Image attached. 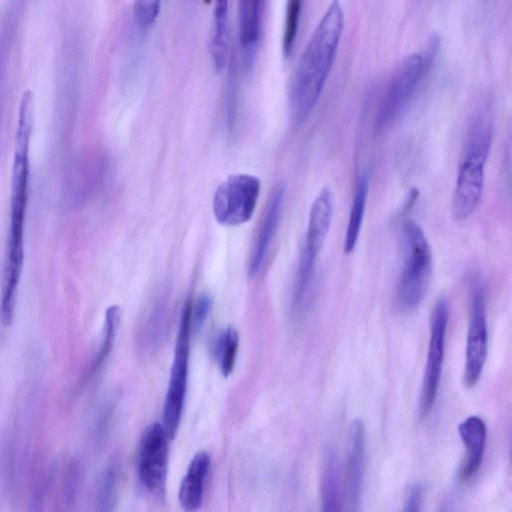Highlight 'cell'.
Segmentation results:
<instances>
[{"mask_svg":"<svg viewBox=\"0 0 512 512\" xmlns=\"http://www.w3.org/2000/svg\"><path fill=\"white\" fill-rule=\"evenodd\" d=\"M192 303L186 301L179 323L173 364L171 366L167 393L163 406V426L169 437L173 439L177 433L187 389L189 343L191 327Z\"/></svg>","mask_w":512,"mask_h":512,"instance_id":"8992f818","label":"cell"},{"mask_svg":"<svg viewBox=\"0 0 512 512\" xmlns=\"http://www.w3.org/2000/svg\"><path fill=\"white\" fill-rule=\"evenodd\" d=\"M238 346V332L233 327H227L217 338L215 354L224 376L230 375L234 369Z\"/></svg>","mask_w":512,"mask_h":512,"instance_id":"7402d4cb","label":"cell"},{"mask_svg":"<svg viewBox=\"0 0 512 512\" xmlns=\"http://www.w3.org/2000/svg\"><path fill=\"white\" fill-rule=\"evenodd\" d=\"M120 315L121 311L117 305H111L106 309L103 339L91 365L87 369L84 376L85 381H88L97 373L109 356L117 335Z\"/></svg>","mask_w":512,"mask_h":512,"instance_id":"ffe728a7","label":"cell"},{"mask_svg":"<svg viewBox=\"0 0 512 512\" xmlns=\"http://www.w3.org/2000/svg\"><path fill=\"white\" fill-rule=\"evenodd\" d=\"M494 136L491 103H481L469 123L462 148L451 214L455 221L467 220L477 209L484 191L485 165Z\"/></svg>","mask_w":512,"mask_h":512,"instance_id":"3957f363","label":"cell"},{"mask_svg":"<svg viewBox=\"0 0 512 512\" xmlns=\"http://www.w3.org/2000/svg\"><path fill=\"white\" fill-rule=\"evenodd\" d=\"M344 29V12L332 0L313 31L295 69L288 96L292 122L301 125L313 111L332 69Z\"/></svg>","mask_w":512,"mask_h":512,"instance_id":"7a4b0ae2","label":"cell"},{"mask_svg":"<svg viewBox=\"0 0 512 512\" xmlns=\"http://www.w3.org/2000/svg\"><path fill=\"white\" fill-rule=\"evenodd\" d=\"M448 319L449 302L442 296L436 301L430 317L428 351L419 401L421 417H426L432 411L436 401L442 374Z\"/></svg>","mask_w":512,"mask_h":512,"instance_id":"ba28073f","label":"cell"},{"mask_svg":"<svg viewBox=\"0 0 512 512\" xmlns=\"http://www.w3.org/2000/svg\"><path fill=\"white\" fill-rule=\"evenodd\" d=\"M263 0H239V37L242 50L254 55L260 36Z\"/></svg>","mask_w":512,"mask_h":512,"instance_id":"ac0fdd59","label":"cell"},{"mask_svg":"<svg viewBox=\"0 0 512 512\" xmlns=\"http://www.w3.org/2000/svg\"><path fill=\"white\" fill-rule=\"evenodd\" d=\"M284 200V187L278 185L267 203L263 221L256 236L249 259V275L255 276L261 269L270 244L276 233Z\"/></svg>","mask_w":512,"mask_h":512,"instance_id":"5bb4252c","label":"cell"},{"mask_svg":"<svg viewBox=\"0 0 512 512\" xmlns=\"http://www.w3.org/2000/svg\"><path fill=\"white\" fill-rule=\"evenodd\" d=\"M162 0H135L133 13L137 25L141 29H147L157 19Z\"/></svg>","mask_w":512,"mask_h":512,"instance_id":"cb8c5ba5","label":"cell"},{"mask_svg":"<svg viewBox=\"0 0 512 512\" xmlns=\"http://www.w3.org/2000/svg\"><path fill=\"white\" fill-rule=\"evenodd\" d=\"M228 0H215L210 54L216 71L225 68L228 59Z\"/></svg>","mask_w":512,"mask_h":512,"instance_id":"e0dca14e","label":"cell"},{"mask_svg":"<svg viewBox=\"0 0 512 512\" xmlns=\"http://www.w3.org/2000/svg\"><path fill=\"white\" fill-rule=\"evenodd\" d=\"M34 122V98L31 90L22 93L11 172L10 223L5 250L0 300V321L12 325L15 316L18 286L24 264L25 218L29 198V149Z\"/></svg>","mask_w":512,"mask_h":512,"instance_id":"6da1fadb","label":"cell"},{"mask_svg":"<svg viewBox=\"0 0 512 512\" xmlns=\"http://www.w3.org/2000/svg\"><path fill=\"white\" fill-rule=\"evenodd\" d=\"M459 436L465 446V458L461 464L458 479L465 483L473 478L481 467L487 429L485 422L478 416H469L458 426Z\"/></svg>","mask_w":512,"mask_h":512,"instance_id":"4fadbf2b","label":"cell"},{"mask_svg":"<svg viewBox=\"0 0 512 512\" xmlns=\"http://www.w3.org/2000/svg\"><path fill=\"white\" fill-rule=\"evenodd\" d=\"M334 214V194L329 186L315 197L309 212L304 246L299 268L315 270L318 255L327 239Z\"/></svg>","mask_w":512,"mask_h":512,"instance_id":"8fae6325","label":"cell"},{"mask_svg":"<svg viewBox=\"0 0 512 512\" xmlns=\"http://www.w3.org/2000/svg\"><path fill=\"white\" fill-rule=\"evenodd\" d=\"M424 487L421 483L411 484L406 491L403 511L417 512L421 510Z\"/></svg>","mask_w":512,"mask_h":512,"instance_id":"484cf974","label":"cell"},{"mask_svg":"<svg viewBox=\"0 0 512 512\" xmlns=\"http://www.w3.org/2000/svg\"><path fill=\"white\" fill-rule=\"evenodd\" d=\"M168 440L163 424L155 422L146 428L140 443L139 480L146 492L157 499L165 495Z\"/></svg>","mask_w":512,"mask_h":512,"instance_id":"30bf717a","label":"cell"},{"mask_svg":"<svg viewBox=\"0 0 512 512\" xmlns=\"http://www.w3.org/2000/svg\"><path fill=\"white\" fill-rule=\"evenodd\" d=\"M433 61L422 52L408 55L399 64L375 119L377 133L386 131L403 116Z\"/></svg>","mask_w":512,"mask_h":512,"instance_id":"5b68a950","label":"cell"},{"mask_svg":"<svg viewBox=\"0 0 512 512\" xmlns=\"http://www.w3.org/2000/svg\"><path fill=\"white\" fill-rule=\"evenodd\" d=\"M320 489L322 510H341L342 495L340 467L333 449L327 450L324 456Z\"/></svg>","mask_w":512,"mask_h":512,"instance_id":"2e32d148","label":"cell"},{"mask_svg":"<svg viewBox=\"0 0 512 512\" xmlns=\"http://www.w3.org/2000/svg\"><path fill=\"white\" fill-rule=\"evenodd\" d=\"M402 267L396 288L395 303L399 310H415L424 299L432 278L433 254L429 241L418 222L406 220L400 230Z\"/></svg>","mask_w":512,"mask_h":512,"instance_id":"277c9868","label":"cell"},{"mask_svg":"<svg viewBox=\"0 0 512 512\" xmlns=\"http://www.w3.org/2000/svg\"><path fill=\"white\" fill-rule=\"evenodd\" d=\"M261 184L250 174H233L216 188L212 201L216 221L225 226H238L252 217Z\"/></svg>","mask_w":512,"mask_h":512,"instance_id":"52a82bcc","label":"cell"},{"mask_svg":"<svg viewBox=\"0 0 512 512\" xmlns=\"http://www.w3.org/2000/svg\"><path fill=\"white\" fill-rule=\"evenodd\" d=\"M119 470L115 464L109 465L102 473L94 493V506L98 511L113 510L118 495Z\"/></svg>","mask_w":512,"mask_h":512,"instance_id":"44dd1931","label":"cell"},{"mask_svg":"<svg viewBox=\"0 0 512 512\" xmlns=\"http://www.w3.org/2000/svg\"><path fill=\"white\" fill-rule=\"evenodd\" d=\"M210 463V456L205 451L198 452L191 460L179 488V501L184 510L196 511L201 507Z\"/></svg>","mask_w":512,"mask_h":512,"instance_id":"9a60e30c","label":"cell"},{"mask_svg":"<svg viewBox=\"0 0 512 512\" xmlns=\"http://www.w3.org/2000/svg\"><path fill=\"white\" fill-rule=\"evenodd\" d=\"M303 0H286L285 21L282 36V49L285 57H289L293 51Z\"/></svg>","mask_w":512,"mask_h":512,"instance_id":"603a6c76","label":"cell"},{"mask_svg":"<svg viewBox=\"0 0 512 512\" xmlns=\"http://www.w3.org/2000/svg\"><path fill=\"white\" fill-rule=\"evenodd\" d=\"M368 188V176L366 173H362L356 185L346 227L343 245V250L346 254L353 252L357 245L365 215Z\"/></svg>","mask_w":512,"mask_h":512,"instance_id":"d6986e66","label":"cell"},{"mask_svg":"<svg viewBox=\"0 0 512 512\" xmlns=\"http://www.w3.org/2000/svg\"><path fill=\"white\" fill-rule=\"evenodd\" d=\"M470 299V314L463 373V383L467 387H473L480 379L488 348L485 291L479 279H474L471 282Z\"/></svg>","mask_w":512,"mask_h":512,"instance_id":"9c48e42d","label":"cell"},{"mask_svg":"<svg viewBox=\"0 0 512 512\" xmlns=\"http://www.w3.org/2000/svg\"><path fill=\"white\" fill-rule=\"evenodd\" d=\"M345 465V495L352 510H357L361 501L365 474V426L362 420L354 419L348 427Z\"/></svg>","mask_w":512,"mask_h":512,"instance_id":"7c38bea8","label":"cell"},{"mask_svg":"<svg viewBox=\"0 0 512 512\" xmlns=\"http://www.w3.org/2000/svg\"><path fill=\"white\" fill-rule=\"evenodd\" d=\"M212 307V299L208 294H202L191 310V327L199 330L206 321Z\"/></svg>","mask_w":512,"mask_h":512,"instance_id":"d4e9b609","label":"cell"}]
</instances>
